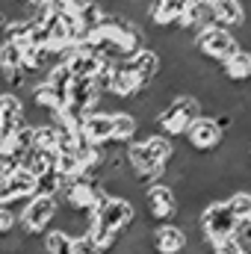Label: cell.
Wrapping results in <instances>:
<instances>
[{
	"label": "cell",
	"mask_w": 251,
	"mask_h": 254,
	"mask_svg": "<svg viewBox=\"0 0 251 254\" xmlns=\"http://www.w3.org/2000/svg\"><path fill=\"white\" fill-rule=\"evenodd\" d=\"M210 9H213V24L216 27H225L231 33H237L249 21V9H246L243 0H216Z\"/></svg>",
	"instance_id": "12"
},
{
	"label": "cell",
	"mask_w": 251,
	"mask_h": 254,
	"mask_svg": "<svg viewBox=\"0 0 251 254\" xmlns=\"http://www.w3.org/2000/svg\"><path fill=\"white\" fill-rule=\"evenodd\" d=\"M42 252L45 254H74V237L60 228H51L42 234Z\"/></svg>",
	"instance_id": "18"
},
{
	"label": "cell",
	"mask_w": 251,
	"mask_h": 254,
	"mask_svg": "<svg viewBox=\"0 0 251 254\" xmlns=\"http://www.w3.org/2000/svg\"><path fill=\"white\" fill-rule=\"evenodd\" d=\"M240 228V222L234 219V213L228 210V204L222 198L216 201H207L201 210H198V231H201V243L210 249L228 237H234Z\"/></svg>",
	"instance_id": "2"
},
{
	"label": "cell",
	"mask_w": 251,
	"mask_h": 254,
	"mask_svg": "<svg viewBox=\"0 0 251 254\" xmlns=\"http://www.w3.org/2000/svg\"><path fill=\"white\" fill-rule=\"evenodd\" d=\"M249 160H251V139H249Z\"/></svg>",
	"instance_id": "30"
},
{
	"label": "cell",
	"mask_w": 251,
	"mask_h": 254,
	"mask_svg": "<svg viewBox=\"0 0 251 254\" xmlns=\"http://www.w3.org/2000/svg\"><path fill=\"white\" fill-rule=\"evenodd\" d=\"M148 249L151 254H187L189 240L175 222H160L148 234Z\"/></svg>",
	"instance_id": "7"
},
{
	"label": "cell",
	"mask_w": 251,
	"mask_h": 254,
	"mask_svg": "<svg viewBox=\"0 0 251 254\" xmlns=\"http://www.w3.org/2000/svg\"><path fill=\"white\" fill-rule=\"evenodd\" d=\"M74 254H101V252H98V246L89 237H77L74 240Z\"/></svg>",
	"instance_id": "27"
},
{
	"label": "cell",
	"mask_w": 251,
	"mask_h": 254,
	"mask_svg": "<svg viewBox=\"0 0 251 254\" xmlns=\"http://www.w3.org/2000/svg\"><path fill=\"white\" fill-rule=\"evenodd\" d=\"M36 195V175L30 169H15L12 175L0 178V207H12L15 201H27Z\"/></svg>",
	"instance_id": "8"
},
{
	"label": "cell",
	"mask_w": 251,
	"mask_h": 254,
	"mask_svg": "<svg viewBox=\"0 0 251 254\" xmlns=\"http://www.w3.org/2000/svg\"><path fill=\"white\" fill-rule=\"evenodd\" d=\"M234 240L251 254V219L249 222H240V228H237V234H234Z\"/></svg>",
	"instance_id": "26"
},
{
	"label": "cell",
	"mask_w": 251,
	"mask_h": 254,
	"mask_svg": "<svg viewBox=\"0 0 251 254\" xmlns=\"http://www.w3.org/2000/svg\"><path fill=\"white\" fill-rule=\"evenodd\" d=\"M57 198H45V195H33L27 198L21 216H18V231L21 234H45L54 228V219H57Z\"/></svg>",
	"instance_id": "4"
},
{
	"label": "cell",
	"mask_w": 251,
	"mask_h": 254,
	"mask_svg": "<svg viewBox=\"0 0 251 254\" xmlns=\"http://www.w3.org/2000/svg\"><path fill=\"white\" fill-rule=\"evenodd\" d=\"M80 133L92 142V145H110L113 142V113H104V110H95L86 116V122L80 127Z\"/></svg>",
	"instance_id": "13"
},
{
	"label": "cell",
	"mask_w": 251,
	"mask_h": 254,
	"mask_svg": "<svg viewBox=\"0 0 251 254\" xmlns=\"http://www.w3.org/2000/svg\"><path fill=\"white\" fill-rule=\"evenodd\" d=\"M249 83H251V74H249Z\"/></svg>",
	"instance_id": "31"
},
{
	"label": "cell",
	"mask_w": 251,
	"mask_h": 254,
	"mask_svg": "<svg viewBox=\"0 0 251 254\" xmlns=\"http://www.w3.org/2000/svg\"><path fill=\"white\" fill-rule=\"evenodd\" d=\"M142 207H145V219L151 225H160V222H172L178 216V195L169 184L157 181L151 187L142 190Z\"/></svg>",
	"instance_id": "5"
},
{
	"label": "cell",
	"mask_w": 251,
	"mask_h": 254,
	"mask_svg": "<svg viewBox=\"0 0 251 254\" xmlns=\"http://www.w3.org/2000/svg\"><path fill=\"white\" fill-rule=\"evenodd\" d=\"M57 172L65 181H74L83 175V163L77 160V154H57Z\"/></svg>",
	"instance_id": "23"
},
{
	"label": "cell",
	"mask_w": 251,
	"mask_h": 254,
	"mask_svg": "<svg viewBox=\"0 0 251 254\" xmlns=\"http://www.w3.org/2000/svg\"><path fill=\"white\" fill-rule=\"evenodd\" d=\"M219 68H222V71H219V74H222V80H225L228 86H234V89H237V86L249 83V74H251V54L240 48L234 57H228V60L219 65Z\"/></svg>",
	"instance_id": "14"
},
{
	"label": "cell",
	"mask_w": 251,
	"mask_h": 254,
	"mask_svg": "<svg viewBox=\"0 0 251 254\" xmlns=\"http://www.w3.org/2000/svg\"><path fill=\"white\" fill-rule=\"evenodd\" d=\"M24 169H30L36 178L45 175V172H54L57 169V151H39V148H33L30 157L24 160Z\"/></svg>",
	"instance_id": "20"
},
{
	"label": "cell",
	"mask_w": 251,
	"mask_h": 254,
	"mask_svg": "<svg viewBox=\"0 0 251 254\" xmlns=\"http://www.w3.org/2000/svg\"><path fill=\"white\" fill-rule=\"evenodd\" d=\"M139 130H142V122L130 113V110H116L113 113V142L125 148L127 142L139 139Z\"/></svg>",
	"instance_id": "15"
},
{
	"label": "cell",
	"mask_w": 251,
	"mask_h": 254,
	"mask_svg": "<svg viewBox=\"0 0 251 254\" xmlns=\"http://www.w3.org/2000/svg\"><path fill=\"white\" fill-rule=\"evenodd\" d=\"M222 139H225V133H222V127L216 125L213 116H198L187 130L189 151H192L195 157H210V154H216L219 145H222Z\"/></svg>",
	"instance_id": "6"
},
{
	"label": "cell",
	"mask_w": 251,
	"mask_h": 254,
	"mask_svg": "<svg viewBox=\"0 0 251 254\" xmlns=\"http://www.w3.org/2000/svg\"><path fill=\"white\" fill-rule=\"evenodd\" d=\"M201 116V101L195 95H172L154 116V130L169 136V139H178V136H187L189 125Z\"/></svg>",
	"instance_id": "1"
},
{
	"label": "cell",
	"mask_w": 251,
	"mask_h": 254,
	"mask_svg": "<svg viewBox=\"0 0 251 254\" xmlns=\"http://www.w3.org/2000/svg\"><path fill=\"white\" fill-rule=\"evenodd\" d=\"M57 133H60V127L54 125V122L36 125V148L39 151H54L57 148Z\"/></svg>",
	"instance_id": "22"
},
{
	"label": "cell",
	"mask_w": 251,
	"mask_h": 254,
	"mask_svg": "<svg viewBox=\"0 0 251 254\" xmlns=\"http://www.w3.org/2000/svg\"><path fill=\"white\" fill-rule=\"evenodd\" d=\"M122 65H125L133 77H139L145 86H151V83L160 80V74H163V57H160V51H154V48L136 51L133 57L122 60Z\"/></svg>",
	"instance_id": "10"
},
{
	"label": "cell",
	"mask_w": 251,
	"mask_h": 254,
	"mask_svg": "<svg viewBox=\"0 0 251 254\" xmlns=\"http://www.w3.org/2000/svg\"><path fill=\"white\" fill-rule=\"evenodd\" d=\"M18 228V213H12V207H0V237L12 234Z\"/></svg>",
	"instance_id": "24"
},
{
	"label": "cell",
	"mask_w": 251,
	"mask_h": 254,
	"mask_svg": "<svg viewBox=\"0 0 251 254\" xmlns=\"http://www.w3.org/2000/svg\"><path fill=\"white\" fill-rule=\"evenodd\" d=\"M12 3H15V18H18V12H21V6H24V3H30V0H12Z\"/></svg>",
	"instance_id": "28"
},
{
	"label": "cell",
	"mask_w": 251,
	"mask_h": 254,
	"mask_svg": "<svg viewBox=\"0 0 251 254\" xmlns=\"http://www.w3.org/2000/svg\"><path fill=\"white\" fill-rule=\"evenodd\" d=\"M192 48H195L198 60H204L210 65H222L228 57H234L240 51V42L231 30L213 24V27H204L201 33L192 36Z\"/></svg>",
	"instance_id": "3"
},
{
	"label": "cell",
	"mask_w": 251,
	"mask_h": 254,
	"mask_svg": "<svg viewBox=\"0 0 251 254\" xmlns=\"http://www.w3.org/2000/svg\"><path fill=\"white\" fill-rule=\"evenodd\" d=\"M198 3H204V6H213V3H216V0H198Z\"/></svg>",
	"instance_id": "29"
},
{
	"label": "cell",
	"mask_w": 251,
	"mask_h": 254,
	"mask_svg": "<svg viewBox=\"0 0 251 254\" xmlns=\"http://www.w3.org/2000/svg\"><path fill=\"white\" fill-rule=\"evenodd\" d=\"M65 181L63 175L54 169V172H45V175H39L36 178V195H45V198H60L65 190Z\"/></svg>",
	"instance_id": "21"
},
{
	"label": "cell",
	"mask_w": 251,
	"mask_h": 254,
	"mask_svg": "<svg viewBox=\"0 0 251 254\" xmlns=\"http://www.w3.org/2000/svg\"><path fill=\"white\" fill-rule=\"evenodd\" d=\"M142 142H145V148H148V154H151V160L154 163H160V166H166L169 160H172V154H175V139H169V136H163V133H148V136H142Z\"/></svg>",
	"instance_id": "17"
},
{
	"label": "cell",
	"mask_w": 251,
	"mask_h": 254,
	"mask_svg": "<svg viewBox=\"0 0 251 254\" xmlns=\"http://www.w3.org/2000/svg\"><path fill=\"white\" fill-rule=\"evenodd\" d=\"M101 98H104V92H101L98 80H92V77H74L68 86V104H74L86 113H95L101 107Z\"/></svg>",
	"instance_id": "11"
},
{
	"label": "cell",
	"mask_w": 251,
	"mask_h": 254,
	"mask_svg": "<svg viewBox=\"0 0 251 254\" xmlns=\"http://www.w3.org/2000/svg\"><path fill=\"white\" fill-rule=\"evenodd\" d=\"M184 9H187V0H148L145 15L151 27H157L160 33H175L184 18Z\"/></svg>",
	"instance_id": "9"
},
{
	"label": "cell",
	"mask_w": 251,
	"mask_h": 254,
	"mask_svg": "<svg viewBox=\"0 0 251 254\" xmlns=\"http://www.w3.org/2000/svg\"><path fill=\"white\" fill-rule=\"evenodd\" d=\"M210 254H249L234 237H228V240H222V243H216V246H210Z\"/></svg>",
	"instance_id": "25"
},
{
	"label": "cell",
	"mask_w": 251,
	"mask_h": 254,
	"mask_svg": "<svg viewBox=\"0 0 251 254\" xmlns=\"http://www.w3.org/2000/svg\"><path fill=\"white\" fill-rule=\"evenodd\" d=\"M104 15H107V9H104L98 0H86V3H83V9L74 15V21H77L80 33H86V42H89V36L104 24Z\"/></svg>",
	"instance_id": "16"
},
{
	"label": "cell",
	"mask_w": 251,
	"mask_h": 254,
	"mask_svg": "<svg viewBox=\"0 0 251 254\" xmlns=\"http://www.w3.org/2000/svg\"><path fill=\"white\" fill-rule=\"evenodd\" d=\"M42 254H45V252H42Z\"/></svg>",
	"instance_id": "32"
},
{
	"label": "cell",
	"mask_w": 251,
	"mask_h": 254,
	"mask_svg": "<svg viewBox=\"0 0 251 254\" xmlns=\"http://www.w3.org/2000/svg\"><path fill=\"white\" fill-rule=\"evenodd\" d=\"M228 204V210L234 213L237 222H249L251 219V190H234L228 198H222Z\"/></svg>",
	"instance_id": "19"
}]
</instances>
